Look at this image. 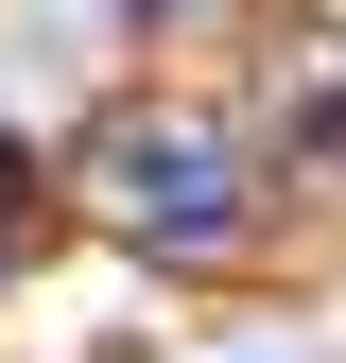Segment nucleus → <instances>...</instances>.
<instances>
[{
  "mask_svg": "<svg viewBox=\"0 0 346 363\" xmlns=\"http://www.w3.org/2000/svg\"><path fill=\"white\" fill-rule=\"evenodd\" d=\"M104 191H121V225H156V242H225V139H191V121H121L104 139Z\"/></svg>",
  "mask_w": 346,
  "mask_h": 363,
  "instance_id": "obj_1",
  "label": "nucleus"
}]
</instances>
